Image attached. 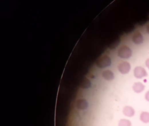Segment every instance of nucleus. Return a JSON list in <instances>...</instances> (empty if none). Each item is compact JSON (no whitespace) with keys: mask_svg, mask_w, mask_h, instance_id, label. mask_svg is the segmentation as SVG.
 Returning <instances> with one entry per match:
<instances>
[{"mask_svg":"<svg viewBox=\"0 0 149 126\" xmlns=\"http://www.w3.org/2000/svg\"><path fill=\"white\" fill-rule=\"evenodd\" d=\"M118 68L121 74H128L130 70L131 65L128 62L123 61L119 64Z\"/></svg>","mask_w":149,"mask_h":126,"instance_id":"nucleus-3","label":"nucleus"},{"mask_svg":"<svg viewBox=\"0 0 149 126\" xmlns=\"http://www.w3.org/2000/svg\"><path fill=\"white\" fill-rule=\"evenodd\" d=\"M146 32L149 34V24L146 26Z\"/></svg>","mask_w":149,"mask_h":126,"instance_id":"nucleus-13","label":"nucleus"},{"mask_svg":"<svg viewBox=\"0 0 149 126\" xmlns=\"http://www.w3.org/2000/svg\"><path fill=\"white\" fill-rule=\"evenodd\" d=\"M134 75L137 78H142L147 75V73L144 68L141 67H136L134 69Z\"/></svg>","mask_w":149,"mask_h":126,"instance_id":"nucleus-4","label":"nucleus"},{"mask_svg":"<svg viewBox=\"0 0 149 126\" xmlns=\"http://www.w3.org/2000/svg\"><path fill=\"white\" fill-rule=\"evenodd\" d=\"M123 112L125 116L128 117H133L135 113L134 108L130 106H126L125 107L123 110Z\"/></svg>","mask_w":149,"mask_h":126,"instance_id":"nucleus-7","label":"nucleus"},{"mask_svg":"<svg viewBox=\"0 0 149 126\" xmlns=\"http://www.w3.org/2000/svg\"><path fill=\"white\" fill-rule=\"evenodd\" d=\"M102 76L105 80L111 81L114 78V74L110 70H105L102 72Z\"/></svg>","mask_w":149,"mask_h":126,"instance_id":"nucleus-6","label":"nucleus"},{"mask_svg":"<svg viewBox=\"0 0 149 126\" xmlns=\"http://www.w3.org/2000/svg\"><path fill=\"white\" fill-rule=\"evenodd\" d=\"M131 123L126 119H121L119 122V126H131Z\"/></svg>","mask_w":149,"mask_h":126,"instance_id":"nucleus-10","label":"nucleus"},{"mask_svg":"<svg viewBox=\"0 0 149 126\" xmlns=\"http://www.w3.org/2000/svg\"><path fill=\"white\" fill-rule=\"evenodd\" d=\"M133 42L136 44H141L144 42V39L143 35L140 32H135L132 37Z\"/></svg>","mask_w":149,"mask_h":126,"instance_id":"nucleus-5","label":"nucleus"},{"mask_svg":"<svg viewBox=\"0 0 149 126\" xmlns=\"http://www.w3.org/2000/svg\"><path fill=\"white\" fill-rule=\"evenodd\" d=\"M146 67H148V69H149V58L147 59L146 61Z\"/></svg>","mask_w":149,"mask_h":126,"instance_id":"nucleus-12","label":"nucleus"},{"mask_svg":"<svg viewBox=\"0 0 149 126\" xmlns=\"http://www.w3.org/2000/svg\"><path fill=\"white\" fill-rule=\"evenodd\" d=\"M132 55V50L126 46H122L118 51V56L123 59H128L131 57Z\"/></svg>","mask_w":149,"mask_h":126,"instance_id":"nucleus-2","label":"nucleus"},{"mask_svg":"<svg viewBox=\"0 0 149 126\" xmlns=\"http://www.w3.org/2000/svg\"><path fill=\"white\" fill-rule=\"evenodd\" d=\"M145 98L146 100L149 102V90L146 94Z\"/></svg>","mask_w":149,"mask_h":126,"instance_id":"nucleus-11","label":"nucleus"},{"mask_svg":"<svg viewBox=\"0 0 149 126\" xmlns=\"http://www.w3.org/2000/svg\"><path fill=\"white\" fill-rule=\"evenodd\" d=\"M145 87V86L141 82H136L133 86V89L135 92L140 93L144 90Z\"/></svg>","mask_w":149,"mask_h":126,"instance_id":"nucleus-8","label":"nucleus"},{"mask_svg":"<svg viewBox=\"0 0 149 126\" xmlns=\"http://www.w3.org/2000/svg\"><path fill=\"white\" fill-rule=\"evenodd\" d=\"M140 120L145 123L149 122V113L147 112H143L140 116Z\"/></svg>","mask_w":149,"mask_h":126,"instance_id":"nucleus-9","label":"nucleus"},{"mask_svg":"<svg viewBox=\"0 0 149 126\" xmlns=\"http://www.w3.org/2000/svg\"><path fill=\"white\" fill-rule=\"evenodd\" d=\"M111 64V59L107 55L101 56L97 60L95 63L96 67L100 69L109 67Z\"/></svg>","mask_w":149,"mask_h":126,"instance_id":"nucleus-1","label":"nucleus"}]
</instances>
